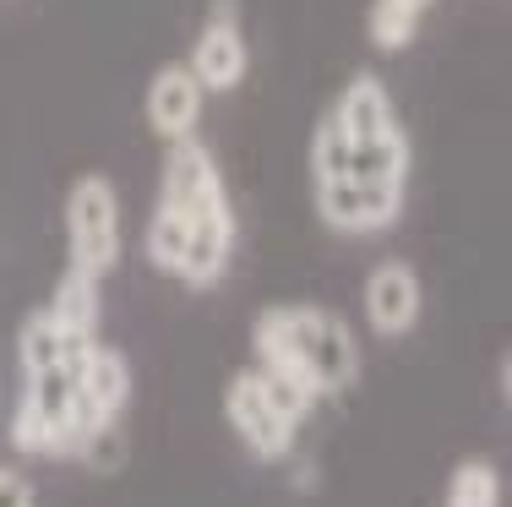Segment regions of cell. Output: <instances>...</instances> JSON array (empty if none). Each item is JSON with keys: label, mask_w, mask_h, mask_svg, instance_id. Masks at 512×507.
Listing matches in <instances>:
<instances>
[{"label": "cell", "mask_w": 512, "mask_h": 507, "mask_svg": "<svg viewBox=\"0 0 512 507\" xmlns=\"http://www.w3.org/2000/svg\"><path fill=\"white\" fill-rule=\"evenodd\" d=\"M256 366L306 382L311 393H344L360 377V344L344 317L322 306H273L251 328Z\"/></svg>", "instance_id": "6da1fadb"}, {"label": "cell", "mask_w": 512, "mask_h": 507, "mask_svg": "<svg viewBox=\"0 0 512 507\" xmlns=\"http://www.w3.org/2000/svg\"><path fill=\"white\" fill-rule=\"evenodd\" d=\"M66 240L71 268L104 279L120 257V197L104 175H82L66 197Z\"/></svg>", "instance_id": "7a4b0ae2"}, {"label": "cell", "mask_w": 512, "mask_h": 507, "mask_svg": "<svg viewBox=\"0 0 512 507\" xmlns=\"http://www.w3.org/2000/svg\"><path fill=\"white\" fill-rule=\"evenodd\" d=\"M224 415H229V426L240 431V442H246L262 464H278V458H289V448H295V426L273 409V398H267L256 371H235V377H229Z\"/></svg>", "instance_id": "3957f363"}, {"label": "cell", "mask_w": 512, "mask_h": 507, "mask_svg": "<svg viewBox=\"0 0 512 507\" xmlns=\"http://www.w3.org/2000/svg\"><path fill=\"white\" fill-rule=\"evenodd\" d=\"M398 208H404V186H371L355 175L316 180V213L344 235H376L398 219Z\"/></svg>", "instance_id": "277c9868"}, {"label": "cell", "mask_w": 512, "mask_h": 507, "mask_svg": "<svg viewBox=\"0 0 512 507\" xmlns=\"http://www.w3.org/2000/svg\"><path fill=\"white\" fill-rule=\"evenodd\" d=\"M246 66H251L246 33H240V22H235V6L224 0V6L207 17V28L197 33V50H191V77L202 82V93H229V88H240Z\"/></svg>", "instance_id": "5b68a950"}, {"label": "cell", "mask_w": 512, "mask_h": 507, "mask_svg": "<svg viewBox=\"0 0 512 507\" xmlns=\"http://www.w3.org/2000/svg\"><path fill=\"white\" fill-rule=\"evenodd\" d=\"M158 202H169V208H180V213L229 208L224 180H218V164H213V153H207L197 137L169 142V159H164V191H158Z\"/></svg>", "instance_id": "8992f818"}, {"label": "cell", "mask_w": 512, "mask_h": 507, "mask_svg": "<svg viewBox=\"0 0 512 507\" xmlns=\"http://www.w3.org/2000/svg\"><path fill=\"white\" fill-rule=\"evenodd\" d=\"M365 322L382 338H404L420 322V279H414L409 262H382L365 279Z\"/></svg>", "instance_id": "52a82bcc"}, {"label": "cell", "mask_w": 512, "mask_h": 507, "mask_svg": "<svg viewBox=\"0 0 512 507\" xmlns=\"http://www.w3.org/2000/svg\"><path fill=\"white\" fill-rule=\"evenodd\" d=\"M197 115H202V82L191 77V66H164L148 82V126L164 142H180L197 131Z\"/></svg>", "instance_id": "ba28073f"}, {"label": "cell", "mask_w": 512, "mask_h": 507, "mask_svg": "<svg viewBox=\"0 0 512 507\" xmlns=\"http://www.w3.org/2000/svg\"><path fill=\"white\" fill-rule=\"evenodd\" d=\"M333 120L344 126V137L349 142H365V137H382V131H393L398 126V115H393V99H387V88L376 77H355L344 88V99H338V110Z\"/></svg>", "instance_id": "9c48e42d"}, {"label": "cell", "mask_w": 512, "mask_h": 507, "mask_svg": "<svg viewBox=\"0 0 512 507\" xmlns=\"http://www.w3.org/2000/svg\"><path fill=\"white\" fill-rule=\"evenodd\" d=\"M50 317L55 328L66 338H77V344H88L93 333H99V317H104V300H99V279L82 268H71L66 279H60L55 300H50Z\"/></svg>", "instance_id": "30bf717a"}, {"label": "cell", "mask_w": 512, "mask_h": 507, "mask_svg": "<svg viewBox=\"0 0 512 507\" xmlns=\"http://www.w3.org/2000/svg\"><path fill=\"white\" fill-rule=\"evenodd\" d=\"M344 175L355 180H371V186H404L409 180V142L404 131H382V137H365V142H349V169Z\"/></svg>", "instance_id": "8fae6325"}, {"label": "cell", "mask_w": 512, "mask_h": 507, "mask_svg": "<svg viewBox=\"0 0 512 507\" xmlns=\"http://www.w3.org/2000/svg\"><path fill=\"white\" fill-rule=\"evenodd\" d=\"M77 349V338H66L55 328L50 311H33L17 333V360H22V377H39V371H55L66 366V355Z\"/></svg>", "instance_id": "7c38bea8"}, {"label": "cell", "mask_w": 512, "mask_h": 507, "mask_svg": "<svg viewBox=\"0 0 512 507\" xmlns=\"http://www.w3.org/2000/svg\"><path fill=\"white\" fill-rule=\"evenodd\" d=\"M447 507H502V475L485 458H463L447 480Z\"/></svg>", "instance_id": "4fadbf2b"}, {"label": "cell", "mask_w": 512, "mask_h": 507, "mask_svg": "<svg viewBox=\"0 0 512 507\" xmlns=\"http://www.w3.org/2000/svg\"><path fill=\"white\" fill-rule=\"evenodd\" d=\"M186 235H191V219H186V213L169 208V202H158V213H153V224H148V257H153V268L180 273Z\"/></svg>", "instance_id": "5bb4252c"}, {"label": "cell", "mask_w": 512, "mask_h": 507, "mask_svg": "<svg viewBox=\"0 0 512 507\" xmlns=\"http://www.w3.org/2000/svg\"><path fill=\"white\" fill-rule=\"evenodd\" d=\"M414 22H420V11L409 0H376L371 6V44L376 50H404L414 39Z\"/></svg>", "instance_id": "9a60e30c"}, {"label": "cell", "mask_w": 512, "mask_h": 507, "mask_svg": "<svg viewBox=\"0 0 512 507\" xmlns=\"http://www.w3.org/2000/svg\"><path fill=\"white\" fill-rule=\"evenodd\" d=\"M311 169H316V180H338L349 169V137L333 115H327L311 137Z\"/></svg>", "instance_id": "2e32d148"}, {"label": "cell", "mask_w": 512, "mask_h": 507, "mask_svg": "<svg viewBox=\"0 0 512 507\" xmlns=\"http://www.w3.org/2000/svg\"><path fill=\"white\" fill-rule=\"evenodd\" d=\"M11 442H17L22 453H66V448H60V437H55V426L28 404V398H22L17 415H11Z\"/></svg>", "instance_id": "e0dca14e"}, {"label": "cell", "mask_w": 512, "mask_h": 507, "mask_svg": "<svg viewBox=\"0 0 512 507\" xmlns=\"http://www.w3.org/2000/svg\"><path fill=\"white\" fill-rule=\"evenodd\" d=\"M0 507H33V486L17 469H0Z\"/></svg>", "instance_id": "ac0fdd59"}, {"label": "cell", "mask_w": 512, "mask_h": 507, "mask_svg": "<svg viewBox=\"0 0 512 507\" xmlns=\"http://www.w3.org/2000/svg\"><path fill=\"white\" fill-rule=\"evenodd\" d=\"M409 6H414V11H425V6H431V0H409Z\"/></svg>", "instance_id": "d6986e66"}]
</instances>
